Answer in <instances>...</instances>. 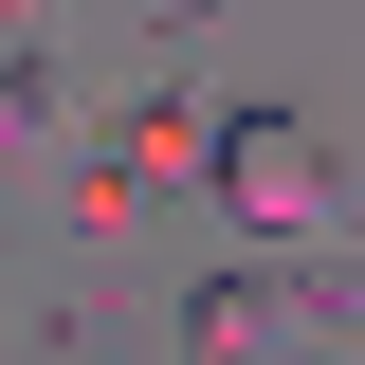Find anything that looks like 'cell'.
Here are the masks:
<instances>
[{"label": "cell", "instance_id": "cell-1", "mask_svg": "<svg viewBox=\"0 0 365 365\" xmlns=\"http://www.w3.org/2000/svg\"><path fill=\"white\" fill-rule=\"evenodd\" d=\"M182 347H201V365H347V347H365V292H347V274L220 256L201 292H182Z\"/></svg>", "mask_w": 365, "mask_h": 365}, {"label": "cell", "instance_id": "cell-2", "mask_svg": "<svg viewBox=\"0 0 365 365\" xmlns=\"http://www.w3.org/2000/svg\"><path fill=\"white\" fill-rule=\"evenodd\" d=\"M329 128L311 110H220V220H256V237H329Z\"/></svg>", "mask_w": 365, "mask_h": 365}, {"label": "cell", "instance_id": "cell-3", "mask_svg": "<svg viewBox=\"0 0 365 365\" xmlns=\"http://www.w3.org/2000/svg\"><path fill=\"white\" fill-rule=\"evenodd\" d=\"M110 165H128V182H201V201H220V128H201L182 91H146L128 128H110Z\"/></svg>", "mask_w": 365, "mask_h": 365}, {"label": "cell", "instance_id": "cell-4", "mask_svg": "<svg viewBox=\"0 0 365 365\" xmlns=\"http://www.w3.org/2000/svg\"><path fill=\"white\" fill-rule=\"evenodd\" d=\"M55 128H73V91H55L37 55H0V165H19V146H55Z\"/></svg>", "mask_w": 365, "mask_h": 365}, {"label": "cell", "instance_id": "cell-5", "mask_svg": "<svg viewBox=\"0 0 365 365\" xmlns=\"http://www.w3.org/2000/svg\"><path fill=\"white\" fill-rule=\"evenodd\" d=\"M165 19H220V0H165Z\"/></svg>", "mask_w": 365, "mask_h": 365}]
</instances>
